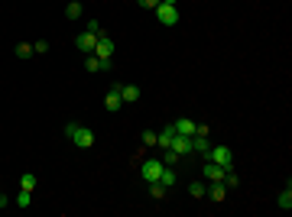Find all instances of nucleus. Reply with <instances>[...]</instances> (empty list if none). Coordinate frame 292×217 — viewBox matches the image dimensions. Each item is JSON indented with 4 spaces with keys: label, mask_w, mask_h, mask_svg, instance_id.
Segmentation results:
<instances>
[{
    "label": "nucleus",
    "mask_w": 292,
    "mask_h": 217,
    "mask_svg": "<svg viewBox=\"0 0 292 217\" xmlns=\"http://www.w3.org/2000/svg\"><path fill=\"white\" fill-rule=\"evenodd\" d=\"M65 136H68V143H75L78 149H91L95 146V133L88 127H82V123H65Z\"/></svg>",
    "instance_id": "obj_1"
},
{
    "label": "nucleus",
    "mask_w": 292,
    "mask_h": 217,
    "mask_svg": "<svg viewBox=\"0 0 292 217\" xmlns=\"http://www.w3.org/2000/svg\"><path fill=\"white\" fill-rule=\"evenodd\" d=\"M163 159H143L140 162V175H143V182H159V175H163Z\"/></svg>",
    "instance_id": "obj_2"
},
{
    "label": "nucleus",
    "mask_w": 292,
    "mask_h": 217,
    "mask_svg": "<svg viewBox=\"0 0 292 217\" xmlns=\"http://www.w3.org/2000/svg\"><path fill=\"white\" fill-rule=\"evenodd\" d=\"M156 20L163 26H176L179 23V7L176 3H156Z\"/></svg>",
    "instance_id": "obj_3"
},
{
    "label": "nucleus",
    "mask_w": 292,
    "mask_h": 217,
    "mask_svg": "<svg viewBox=\"0 0 292 217\" xmlns=\"http://www.w3.org/2000/svg\"><path fill=\"white\" fill-rule=\"evenodd\" d=\"M208 159H211V162H217V165H224V169H234V152L227 149V146H211Z\"/></svg>",
    "instance_id": "obj_4"
},
{
    "label": "nucleus",
    "mask_w": 292,
    "mask_h": 217,
    "mask_svg": "<svg viewBox=\"0 0 292 217\" xmlns=\"http://www.w3.org/2000/svg\"><path fill=\"white\" fill-rule=\"evenodd\" d=\"M91 55H97L101 62H110V55H114V39H110L107 33H101L97 36V46H95V52Z\"/></svg>",
    "instance_id": "obj_5"
},
{
    "label": "nucleus",
    "mask_w": 292,
    "mask_h": 217,
    "mask_svg": "<svg viewBox=\"0 0 292 217\" xmlns=\"http://www.w3.org/2000/svg\"><path fill=\"white\" fill-rule=\"evenodd\" d=\"M75 46L82 49V52H95V46H97V33H91V29H85V33H78L75 36Z\"/></svg>",
    "instance_id": "obj_6"
},
{
    "label": "nucleus",
    "mask_w": 292,
    "mask_h": 217,
    "mask_svg": "<svg viewBox=\"0 0 292 217\" xmlns=\"http://www.w3.org/2000/svg\"><path fill=\"white\" fill-rule=\"evenodd\" d=\"M204 178H208V182H221V178H224V165H217V162H211V159H204Z\"/></svg>",
    "instance_id": "obj_7"
},
{
    "label": "nucleus",
    "mask_w": 292,
    "mask_h": 217,
    "mask_svg": "<svg viewBox=\"0 0 292 217\" xmlns=\"http://www.w3.org/2000/svg\"><path fill=\"white\" fill-rule=\"evenodd\" d=\"M104 107H107L110 114H117V110L123 107V101H120V84H114V88L107 91V97H104Z\"/></svg>",
    "instance_id": "obj_8"
},
{
    "label": "nucleus",
    "mask_w": 292,
    "mask_h": 217,
    "mask_svg": "<svg viewBox=\"0 0 292 217\" xmlns=\"http://www.w3.org/2000/svg\"><path fill=\"white\" fill-rule=\"evenodd\" d=\"M172 140H176V127H172V123H169V127H163V130L156 133V146H159V149H169Z\"/></svg>",
    "instance_id": "obj_9"
},
{
    "label": "nucleus",
    "mask_w": 292,
    "mask_h": 217,
    "mask_svg": "<svg viewBox=\"0 0 292 217\" xmlns=\"http://www.w3.org/2000/svg\"><path fill=\"white\" fill-rule=\"evenodd\" d=\"M169 149L179 152V156H189V152H192V140H189V136H182V133H176V140H172Z\"/></svg>",
    "instance_id": "obj_10"
},
{
    "label": "nucleus",
    "mask_w": 292,
    "mask_h": 217,
    "mask_svg": "<svg viewBox=\"0 0 292 217\" xmlns=\"http://www.w3.org/2000/svg\"><path fill=\"white\" fill-rule=\"evenodd\" d=\"M85 68H88L91 75H97V72H110V62H101L97 55H88V59H85Z\"/></svg>",
    "instance_id": "obj_11"
},
{
    "label": "nucleus",
    "mask_w": 292,
    "mask_h": 217,
    "mask_svg": "<svg viewBox=\"0 0 292 217\" xmlns=\"http://www.w3.org/2000/svg\"><path fill=\"white\" fill-rule=\"evenodd\" d=\"M172 127H176V133H182V136H195L198 123H195V120H189V117H182V120H176Z\"/></svg>",
    "instance_id": "obj_12"
},
{
    "label": "nucleus",
    "mask_w": 292,
    "mask_h": 217,
    "mask_svg": "<svg viewBox=\"0 0 292 217\" xmlns=\"http://www.w3.org/2000/svg\"><path fill=\"white\" fill-rule=\"evenodd\" d=\"M189 140H192V152H201V156H208V149H211V143H208V136L195 133V136H189Z\"/></svg>",
    "instance_id": "obj_13"
},
{
    "label": "nucleus",
    "mask_w": 292,
    "mask_h": 217,
    "mask_svg": "<svg viewBox=\"0 0 292 217\" xmlns=\"http://www.w3.org/2000/svg\"><path fill=\"white\" fill-rule=\"evenodd\" d=\"M120 101H123V104L140 101V88H136V84H120Z\"/></svg>",
    "instance_id": "obj_14"
},
{
    "label": "nucleus",
    "mask_w": 292,
    "mask_h": 217,
    "mask_svg": "<svg viewBox=\"0 0 292 217\" xmlns=\"http://www.w3.org/2000/svg\"><path fill=\"white\" fill-rule=\"evenodd\" d=\"M208 195H211V201H224V198H227L224 182H211V185H208Z\"/></svg>",
    "instance_id": "obj_15"
},
{
    "label": "nucleus",
    "mask_w": 292,
    "mask_h": 217,
    "mask_svg": "<svg viewBox=\"0 0 292 217\" xmlns=\"http://www.w3.org/2000/svg\"><path fill=\"white\" fill-rule=\"evenodd\" d=\"M176 182H179V175H176V165H166V169H163V175H159V185L172 188Z\"/></svg>",
    "instance_id": "obj_16"
},
{
    "label": "nucleus",
    "mask_w": 292,
    "mask_h": 217,
    "mask_svg": "<svg viewBox=\"0 0 292 217\" xmlns=\"http://www.w3.org/2000/svg\"><path fill=\"white\" fill-rule=\"evenodd\" d=\"M276 204H279V208H283V211H289V208H292V188H289V185H286V188L279 191Z\"/></svg>",
    "instance_id": "obj_17"
},
{
    "label": "nucleus",
    "mask_w": 292,
    "mask_h": 217,
    "mask_svg": "<svg viewBox=\"0 0 292 217\" xmlns=\"http://www.w3.org/2000/svg\"><path fill=\"white\" fill-rule=\"evenodd\" d=\"M13 55L16 59H33V46H29V42H16V49H13Z\"/></svg>",
    "instance_id": "obj_18"
},
{
    "label": "nucleus",
    "mask_w": 292,
    "mask_h": 217,
    "mask_svg": "<svg viewBox=\"0 0 292 217\" xmlns=\"http://www.w3.org/2000/svg\"><path fill=\"white\" fill-rule=\"evenodd\" d=\"M85 13V7H82V3H78V0H72V3H68V7H65V16H68V20H78V16H82Z\"/></svg>",
    "instance_id": "obj_19"
},
{
    "label": "nucleus",
    "mask_w": 292,
    "mask_h": 217,
    "mask_svg": "<svg viewBox=\"0 0 292 217\" xmlns=\"http://www.w3.org/2000/svg\"><path fill=\"white\" fill-rule=\"evenodd\" d=\"M221 182H224V188L231 191V188H237V185H240V178H237V172H234V169H227V172H224V178H221Z\"/></svg>",
    "instance_id": "obj_20"
},
{
    "label": "nucleus",
    "mask_w": 292,
    "mask_h": 217,
    "mask_svg": "<svg viewBox=\"0 0 292 217\" xmlns=\"http://www.w3.org/2000/svg\"><path fill=\"white\" fill-rule=\"evenodd\" d=\"M189 195L192 198H204V195H208V185H204V182H192L189 185Z\"/></svg>",
    "instance_id": "obj_21"
},
{
    "label": "nucleus",
    "mask_w": 292,
    "mask_h": 217,
    "mask_svg": "<svg viewBox=\"0 0 292 217\" xmlns=\"http://www.w3.org/2000/svg\"><path fill=\"white\" fill-rule=\"evenodd\" d=\"M36 182H39V178H36L33 172H26V175L20 178V188H23V191H33V188H36Z\"/></svg>",
    "instance_id": "obj_22"
},
{
    "label": "nucleus",
    "mask_w": 292,
    "mask_h": 217,
    "mask_svg": "<svg viewBox=\"0 0 292 217\" xmlns=\"http://www.w3.org/2000/svg\"><path fill=\"white\" fill-rule=\"evenodd\" d=\"M166 191H169L166 185H159V182H150V195L156 198V201H163V198H166Z\"/></svg>",
    "instance_id": "obj_23"
},
{
    "label": "nucleus",
    "mask_w": 292,
    "mask_h": 217,
    "mask_svg": "<svg viewBox=\"0 0 292 217\" xmlns=\"http://www.w3.org/2000/svg\"><path fill=\"white\" fill-rule=\"evenodd\" d=\"M29 204H33V191L20 188V195H16V208H29Z\"/></svg>",
    "instance_id": "obj_24"
},
{
    "label": "nucleus",
    "mask_w": 292,
    "mask_h": 217,
    "mask_svg": "<svg viewBox=\"0 0 292 217\" xmlns=\"http://www.w3.org/2000/svg\"><path fill=\"white\" fill-rule=\"evenodd\" d=\"M159 159H163V165H176L182 156H179V152H172V149H163V156H159Z\"/></svg>",
    "instance_id": "obj_25"
},
{
    "label": "nucleus",
    "mask_w": 292,
    "mask_h": 217,
    "mask_svg": "<svg viewBox=\"0 0 292 217\" xmlns=\"http://www.w3.org/2000/svg\"><path fill=\"white\" fill-rule=\"evenodd\" d=\"M143 146H156V130H146L143 133Z\"/></svg>",
    "instance_id": "obj_26"
},
{
    "label": "nucleus",
    "mask_w": 292,
    "mask_h": 217,
    "mask_svg": "<svg viewBox=\"0 0 292 217\" xmlns=\"http://www.w3.org/2000/svg\"><path fill=\"white\" fill-rule=\"evenodd\" d=\"M33 52H36V55H46V52H49V42H46V39L33 42Z\"/></svg>",
    "instance_id": "obj_27"
},
{
    "label": "nucleus",
    "mask_w": 292,
    "mask_h": 217,
    "mask_svg": "<svg viewBox=\"0 0 292 217\" xmlns=\"http://www.w3.org/2000/svg\"><path fill=\"white\" fill-rule=\"evenodd\" d=\"M136 3H140L143 10H156V3H159V0H136Z\"/></svg>",
    "instance_id": "obj_28"
},
{
    "label": "nucleus",
    "mask_w": 292,
    "mask_h": 217,
    "mask_svg": "<svg viewBox=\"0 0 292 217\" xmlns=\"http://www.w3.org/2000/svg\"><path fill=\"white\" fill-rule=\"evenodd\" d=\"M85 29H91V33L101 36V23H97V20H88V26H85Z\"/></svg>",
    "instance_id": "obj_29"
},
{
    "label": "nucleus",
    "mask_w": 292,
    "mask_h": 217,
    "mask_svg": "<svg viewBox=\"0 0 292 217\" xmlns=\"http://www.w3.org/2000/svg\"><path fill=\"white\" fill-rule=\"evenodd\" d=\"M0 208H7V195L3 191H0Z\"/></svg>",
    "instance_id": "obj_30"
},
{
    "label": "nucleus",
    "mask_w": 292,
    "mask_h": 217,
    "mask_svg": "<svg viewBox=\"0 0 292 217\" xmlns=\"http://www.w3.org/2000/svg\"><path fill=\"white\" fill-rule=\"evenodd\" d=\"M159 3H179V0H159Z\"/></svg>",
    "instance_id": "obj_31"
}]
</instances>
